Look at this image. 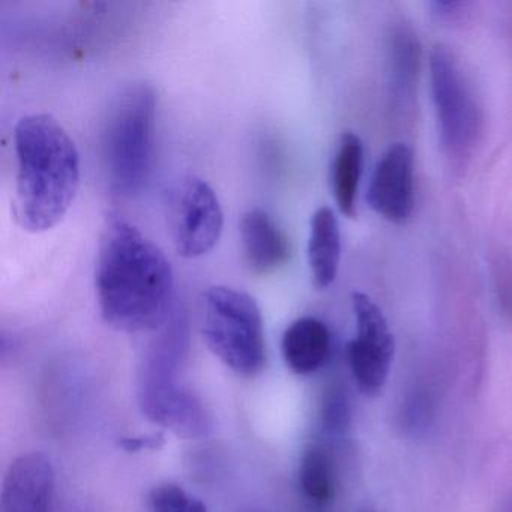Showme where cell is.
Masks as SVG:
<instances>
[{
	"label": "cell",
	"mask_w": 512,
	"mask_h": 512,
	"mask_svg": "<svg viewBox=\"0 0 512 512\" xmlns=\"http://www.w3.org/2000/svg\"><path fill=\"white\" fill-rule=\"evenodd\" d=\"M430 79L443 151L452 166L464 169L484 136L481 100L451 47L437 44L431 50Z\"/></svg>",
	"instance_id": "cell-5"
},
{
	"label": "cell",
	"mask_w": 512,
	"mask_h": 512,
	"mask_svg": "<svg viewBox=\"0 0 512 512\" xmlns=\"http://www.w3.org/2000/svg\"><path fill=\"white\" fill-rule=\"evenodd\" d=\"M281 350L293 373L308 376L323 367L331 355V332L317 317H301L284 331Z\"/></svg>",
	"instance_id": "cell-13"
},
{
	"label": "cell",
	"mask_w": 512,
	"mask_h": 512,
	"mask_svg": "<svg viewBox=\"0 0 512 512\" xmlns=\"http://www.w3.org/2000/svg\"><path fill=\"white\" fill-rule=\"evenodd\" d=\"M104 322L122 332L161 329L172 317L175 274L166 254L125 218H107L95 269Z\"/></svg>",
	"instance_id": "cell-1"
},
{
	"label": "cell",
	"mask_w": 512,
	"mask_h": 512,
	"mask_svg": "<svg viewBox=\"0 0 512 512\" xmlns=\"http://www.w3.org/2000/svg\"><path fill=\"white\" fill-rule=\"evenodd\" d=\"M350 425V404L346 391L332 385L326 389L322 404V427L331 436H340Z\"/></svg>",
	"instance_id": "cell-18"
},
{
	"label": "cell",
	"mask_w": 512,
	"mask_h": 512,
	"mask_svg": "<svg viewBox=\"0 0 512 512\" xmlns=\"http://www.w3.org/2000/svg\"><path fill=\"white\" fill-rule=\"evenodd\" d=\"M356 335L347 349L356 386L367 397H377L388 382L395 355V340L379 305L365 295H352Z\"/></svg>",
	"instance_id": "cell-7"
},
{
	"label": "cell",
	"mask_w": 512,
	"mask_h": 512,
	"mask_svg": "<svg viewBox=\"0 0 512 512\" xmlns=\"http://www.w3.org/2000/svg\"><path fill=\"white\" fill-rule=\"evenodd\" d=\"M364 145L355 133L341 134L332 164V191L341 214L352 218L356 214L359 182H361Z\"/></svg>",
	"instance_id": "cell-15"
},
{
	"label": "cell",
	"mask_w": 512,
	"mask_h": 512,
	"mask_svg": "<svg viewBox=\"0 0 512 512\" xmlns=\"http://www.w3.org/2000/svg\"><path fill=\"white\" fill-rule=\"evenodd\" d=\"M494 293L502 316L512 325V254H496L491 262Z\"/></svg>",
	"instance_id": "cell-19"
},
{
	"label": "cell",
	"mask_w": 512,
	"mask_h": 512,
	"mask_svg": "<svg viewBox=\"0 0 512 512\" xmlns=\"http://www.w3.org/2000/svg\"><path fill=\"white\" fill-rule=\"evenodd\" d=\"M157 95L148 83L119 92L103 131V158L110 188L134 196L151 178L155 155Z\"/></svg>",
	"instance_id": "cell-4"
},
{
	"label": "cell",
	"mask_w": 512,
	"mask_h": 512,
	"mask_svg": "<svg viewBox=\"0 0 512 512\" xmlns=\"http://www.w3.org/2000/svg\"><path fill=\"white\" fill-rule=\"evenodd\" d=\"M14 151V218L26 232H46L76 199L82 178L79 149L58 119L31 113L14 128Z\"/></svg>",
	"instance_id": "cell-2"
},
{
	"label": "cell",
	"mask_w": 512,
	"mask_h": 512,
	"mask_svg": "<svg viewBox=\"0 0 512 512\" xmlns=\"http://www.w3.org/2000/svg\"><path fill=\"white\" fill-rule=\"evenodd\" d=\"M245 262L256 274H271L289 260L292 247L286 232L260 208L245 212L241 220Z\"/></svg>",
	"instance_id": "cell-11"
},
{
	"label": "cell",
	"mask_w": 512,
	"mask_h": 512,
	"mask_svg": "<svg viewBox=\"0 0 512 512\" xmlns=\"http://www.w3.org/2000/svg\"><path fill=\"white\" fill-rule=\"evenodd\" d=\"M151 512H208L205 503L175 484L158 485L149 496Z\"/></svg>",
	"instance_id": "cell-17"
},
{
	"label": "cell",
	"mask_w": 512,
	"mask_h": 512,
	"mask_svg": "<svg viewBox=\"0 0 512 512\" xmlns=\"http://www.w3.org/2000/svg\"><path fill=\"white\" fill-rule=\"evenodd\" d=\"M302 493L313 505L326 506L335 496V470L331 455L319 445H310L299 464Z\"/></svg>",
	"instance_id": "cell-16"
},
{
	"label": "cell",
	"mask_w": 512,
	"mask_h": 512,
	"mask_svg": "<svg viewBox=\"0 0 512 512\" xmlns=\"http://www.w3.org/2000/svg\"><path fill=\"white\" fill-rule=\"evenodd\" d=\"M206 346L239 376L254 377L266 362L263 317L256 299L242 290L211 286L203 292Z\"/></svg>",
	"instance_id": "cell-6"
},
{
	"label": "cell",
	"mask_w": 512,
	"mask_h": 512,
	"mask_svg": "<svg viewBox=\"0 0 512 512\" xmlns=\"http://www.w3.org/2000/svg\"><path fill=\"white\" fill-rule=\"evenodd\" d=\"M371 209L385 220L404 224L415 208V157L406 143L386 149L374 167L368 185Z\"/></svg>",
	"instance_id": "cell-9"
},
{
	"label": "cell",
	"mask_w": 512,
	"mask_h": 512,
	"mask_svg": "<svg viewBox=\"0 0 512 512\" xmlns=\"http://www.w3.org/2000/svg\"><path fill=\"white\" fill-rule=\"evenodd\" d=\"M389 88L397 109H412L421 73L422 47L406 20H397L388 32Z\"/></svg>",
	"instance_id": "cell-12"
},
{
	"label": "cell",
	"mask_w": 512,
	"mask_h": 512,
	"mask_svg": "<svg viewBox=\"0 0 512 512\" xmlns=\"http://www.w3.org/2000/svg\"><path fill=\"white\" fill-rule=\"evenodd\" d=\"M473 4L470 2H431L430 11L434 20L446 25H455V23L466 22L472 16Z\"/></svg>",
	"instance_id": "cell-20"
},
{
	"label": "cell",
	"mask_w": 512,
	"mask_h": 512,
	"mask_svg": "<svg viewBox=\"0 0 512 512\" xmlns=\"http://www.w3.org/2000/svg\"><path fill=\"white\" fill-rule=\"evenodd\" d=\"M341 259V232L335 212L322 206L311 217L308 265L317 289L334 283Z\"/></svg>",
	"instance_id": "cell-14"
},
{
	"label": "cell",
	"mask_w": 512,
	"mask_h": 512,
	"mask_svg": "<svg viewBox=\"0 0 512 512\" xmlns=\"http://www.w3.org/2000/svg\"><path fill=\"white\" fill-rule=\"evenodd\" d=\"M170 223L179 256L199 259L211 253L224 227L223 208L211 185L197 176L184 179L173 196Z\"/></svg>",
	"instance_id": "cell-8"
},
{
	"label": "cell",
	"mask_w": 512,
	"mask_h": 512,
	"mask_svg": "<svg viewBox=\"0 0 512 512\" xmlns=\"http://www.w3.org/2000/svg\"><path fill=\"white\" fill-rule=\"evenodd\" d=\"M164 434H140V436L121 437L118 446L128 454H139L143 451H158L164 446Z\"/></svg>",
	"instance_id": "cell-21"
},
{
	"label": "cell",
	"mask_w": 512,
	"mask_h": 512,
	"mask_svg": "<svg viewBox=\"0 0 512 512\" xmlns=\"http://www.w3.org/2000/svg\"><path fill=\"white\" fill-rule=\"evenodd\" d=\"M188 347L184 314L175 313L146 350L139 373L140 409L143 415L182 439H202L211 421L202 401L179 382Z\"/></svg>",
	"instance_id": "cell-3"
},
{
	"label": "cell",
	"mask_w": 512,
	"mask_h": 512,
	"mask_svg": "<svg viewBox=\"0 0 512 512\" xmlns=\"http://www.w3.org/2000/svg\"><path fill=\"white\" fill-rule=\"evenodd\" d=\"M55 470L43 452L14 460L0 494V512H52Z\"/></svg>",
	"instance_id": "cell-10"
}]
</instances>
